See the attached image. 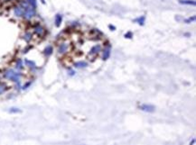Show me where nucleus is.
Listing matches in <instances>:
<instances>
[{
  "instance_id": "nucleus-1",
  "label": "nucleus",
  "mask_w": 196,
  "mask_h": 145,
  "mask_svg": "<svg viewBox=\"0 0 196 145\" xmlns=\"http://www.w3.org/2000/svg\"><path fill=\"white\" fill-rule=\"evenodd\" d=\"M3 77L6 79H8L10 81L15 82V84H17V83H21L23 73L21 71L15 70V68H7L4 71Z\"/></svg>"
},
{
  "instance_id": "nucleus-2",
  "label": "nucleus",
  "mask_w": 196,
  "mask_h": 145,
  "mask_svg": "<svg viewBox=\"0 0 196 145\" xmlns=\"http://www.w3.org/2000/svg\"><path fill=\"white\" fill-rule=\"evenodd\" d=\"M69 50H70V44L68 42H65V41L61 42L58 45V47H57V52L60 55H64V54L68 52Z\"/></svg>"
},
{
  "instance_id": "nucleus-3",
  "label": "nucleus",
  "mask_w": 196,
  "mask_h": 145,
  "mask_svg": "<svg viewBox=\"0 0 196 145\" xmlns=\"http://www.w3.org/2000/svg\"><path fill=\"white\" fill-rule=\"evenodd\" d=\"M100 51H101V46L99 44H96L91 47V49L89 50V56L91 57V58H96Z\"/></svg>"
},
{
  "instance_id": "nucleus-4",
  "label": "nucleus",
  "mask_w": 196,
  "mask_h": 145,
  "mask_svg": "<svg viewBox=\"0 0 196 145\" xmlns=\"http://www.w3.org/2000/svg\"><path fill=\"white\" fill-rule=\"evenodd\" d=\"M138 108L146 113H154L155 111V106L153 105H149V104H142L138 106Z\"/></svg>"
},
{
  "instance_id": "nucleus-5",
  "label": "nucleus",
  "mask_w": 196,
  "mask_h": 145,
  "mask_svg": "<svg viewBox=\"0 0 196 145\" xmlns=\"http://www.w3.org/2000/svg\"><path fill=\"white\" fill-rule=\"evenodd\" d=\"M33 33H35L37 36H39V37H42V36L44 35L45 29L42 26V25H41V24H38L33 27Z\"/></svg>"
},
{
  "instance_id": "nucleus-6",
  "label": "nucleus",
  "mask_w": 196,
  "mask_h": 145,
  "mask_svg": "<svg viewBox=\"0 0 196 145\" xmlns=\"http://www.w3.org/2000/svg\"><path fill=\"white\" fill-rule=\"evenodd\" d=\"M24 9L19 4L14 7V14H15V15L16 17H23L24 16Z\"/></svg>"
},
{
  "instance_id": "nucleus-7",
  "label": "nucleus",
  "mask_w": 196,
  "mask_h": 145,
  "mask_svg": "<svg viewBox=\"0 0 196 145\" xmlns=\"http://www.w3.org/2000/svg\"><path fill=\"white\" fill-rule=\"evenodd\" d=\"M24 64H25V66H27V67L30 68V70L33 71V72H34L35 70H37V66H36L35 62L33 61V60L25 59L24 60Z\"/></svg>"
},
{
  "instance_id": "nucleus-8",
  "label": "nucleus",
  "mask_w": 196,
  "mask_h": 145,
  "mask_svg": "<svg viewBox=\"0 0 196 145\" xmlns=\"http://www.w3.org/2000/svg\"><path fill=\"white\" fill-rule=\"evenodd\" d=\"M110 53H111V46L110 45H108L107 47L104 48V50H103V53H102V59H108L109 58L110 56Z\"/></svg>"
},
{
  "instance_id": "nucleus-9",
  "label": "nucleus",
  "mask_w": 196,
  "mask_h": 145,
  "mask_svg": "<svg viewBox=\"0 0 196 145\" xmlns=\"http://www.w3.org/2000/svg\"><path fill=\"white\" fill-rule=\"evenodd\" d=\"M73 66L76 68H86L87 66H88V62L84 61V60H78V61L74 62Z\"/></svg>"
},
{
  "instance_id": "nucleus-10",
  "label": "nucleus",
  "mask_w": 196,
  "mask_h": 145,
  "mask_svg": "<svg viewBox=\"0 0 196 145\" xmlns=\"http://www.w3.org/2000/svg\"><path fill=\"white\" fill-rule=\"evenodd\" d=\"M24 61L22 60L21 59H18L15 62V69L17 71H21L24 69Z\"/></svg>"
},
{
  "instance_id": "nucleus-11",
  "label": "nucleus",
  "mask_w": 196,
  "mask_h": 145,
  "mask_svg": "<svg viewBox=\"0 0 196 145\" xmlns=\"http://www.w3.org/2000/svg\"><path fill=\"white\" fill-rule=\"evenodd\" d=\"M53 52H54V48H53L52 45H48L47 47H45V49L44 50V54L46 57L51 56L53 54Z\"/></svg>"
},
{
  "instance_id": "nucleus-12",
  "label": "nucleus",
  "mask_w": 196,
  "mask_h": 145,
  "mask_svg": "<svg viewBox=\"0 0 196 145\" xmlns=\"http://www.w3.org/2000/svg\"><path fill=\"white\" fill-rule=\"evenodd\" d=\"M23 39L26 42H30V41H32V39H33V33H31V32H25L24 34L23 35Z\"/></svg>"
},
{
  "instance_id": "nucleus-13",
  "label": "nucleus",
  "mask_w": 196,
  "mask_h": 145,
  "mask_svg": "<svg viewBox=\"0 0 196 145\" xmlns=\"http://www.w3.org/2000/svg\"><path fill=\"white\" fill-rule=\"evenodd\" d=\"M54 22H55V26L59 27L63 22V15H60V14H57L55 15V19H54Z\"/></svg>"
},
{
  "instance_id": "nucleus-14",
  "label": "nucleus",
  "mask_w": 196,
  "mask_h": 145,
  "mask_svg": "<svg viewBox=\"0 0 196 145\" xmlns=\"http://www.w3.org/2000/svg\"><path fill=\"white\" fill-rule=\"evenodd\" d=\"M179 3L183 5H193L195 6V1L194 0H179Z\"/></svg>"
},
{
  "instance_id": "nucleus-15",
  "label": "nucleus",
  "mask_w": 196,
  "mask_h": 145,
  "mask_svg": "<svg viewBox=\"0 0 196 145\" xmlns=\"http://www.w3.org/2000/svg\"><path fill=\"white\" fill-rule=\"evenodd\" d=\"M6 90H7V86H6L5 83L0 82V95L4 94Z\"/></svg>"
},
{
  "instance_id": "nucleus-16",
  "label": "nucleus",
  "mask_w": 196,
  "mask_h": 145,
  "mask_svg": "<svg viewBox=\"0 0 196 145\" xmlns=\"http://www.w3.org/2000/svg\"><path fill=\"white\" fill-rule=\"evenodd\" d=\"M8 112L10 114H18V113H21L22 111L17 107H11V108H9Z\"/></svg>"
},
{
  "instance_id": "nucleus-17",
  "label": "nucleus",
  "mask_w": 196,
  "mask_h": 145,
  "mask_svg": "<svg viewBox=\"0 0 196 145\" xmlns=\"http://www.w3.org/2000/svg\"><path fill=\"white\" fill-rule=\"evenodd\" d=\"M25 1H26L27 3L29 4L32 7L36 9V7H37V2H36V0H25Z\"/></svg>"
},
{
  "instance_id": "nucleus-18",
  "label": "nucleus",
  "mask_w": 196,
  "mask_h": 145,
  "mask_svg": "<svg viewBox=\"0 0 196 145\" xmlns=\"http://www.w3.org/2000/svg\"><path fill=\"white\" fill-rule=\"evenodd\" d=\"M32 82H33V81H27V82L25 83L24 85H23V86H22L21 89H22V90H25V89H27L30 86H31V85H32Z\"/></svg>"
},
{
  "instance_id": "nucleus-19",
  "label": "nucleus",
  "mask_w": 196,
  "mask_h": 145,
  "mask_svg": "<svg viewBox=\"0 0 196 145\" xmlns=\"http://www.w3.org/2000/svg\"><path fill=\"white\" fill-rule=\"evenodd\" d=\"M145 19H146V17L143 15L142 17H139L138 19H137L136 21H137V22H138V24H139L140 25H143V24H144V22H145Z\"/></svg>"
},
{
  "instance_id": "nucleus-20",
  "label": "nucleus",
  "mask_w": 196,
  "mask_h": 145,
  "mask_svg": "<svg viewBox=\"0 0 196 145\" xmlns=\"http://www.w3.org/2000/svg\"><path fill=\"white\" fill-rule=\"evenodd\" d=\"M69 76H71V77H72V76H74L75 75V70H73V69H71V68H69Z\"/></svg>"
},
{
  "instance_id": "nucleus-21",
  "label": "nucleus",
  "mask_w": 196,
  "mask_h": 145,
  "mask_svg": "<svg viewBox=\"0 0 196 145\" xmlns=\"http://www.w3.org/2000/svg\"><path fill=\"white\" fill-rule=\"evenodd\" d=\"M194 20H195V16H193V18L190 17V18H189V19H188V20H185V22H186L187 24H189V23H191L192 21H194Z\"/></svg>"
},
{
  "instance_id": "nucleus-22",
  "label": "nucleus",
  "mask_w": 196,
  "mask_h": 145,
  "mask_svg": "<svg viewBox=\"0 0 196 145\" xmlns=\"http://www.w3.org/2000/svg\"><path fill=\"white\" fill-rule=\"evenodd\" d=\"M125 37H126V38L130 39L131 37H132V33H130V32H128V33H126V34H125Z\"/></svg>"
},
{
  "instance_id": "nucleus-23",
  "label": "nucleus",
  "mask_w": 196,
  "mask_h": 145,
  "mask_svg": "<svg viewBox=\"0 0 196 145\" xmlns=\"http://www.w3.org/2000/svg\"><path fill=\"white\" fill-rule=\"evenodd\" d=\"M109 27L110 29H111V31H114V30L116 29V28H115V26H112L111 24H109Z\"/></svg>"
},
{
  "instance_id": "nucleus-24",
  "label": "nucleus",
  "mask_w": 196,
  "mask_h": 145,
  "mask_svg": "<svg viewBox=\"0 0 196 145\" xmlns=\"http://www.w3.org/2000/svg\"><path fill=\"white\" fill-rule=\"evenodd\" d=\"M194 142H195V140L193 139V142H190V145H193V143H194Z\"/></svg>"
},
{
  "instance_id": "nucleus-25",
  "label": "nucleus",
  "mask_w": 196,
  "mask_h": 145,
  "mask_svg": "<svg viewBox=\"0 0 196 145\" xmlns=\"http://www.w3.org/2000/svg\"><path fill=\"white\" fill-rule=\"evenodd\" d=\"M4 1H6V2H11L13 0H4Z\"/></svg>"
},
{
  "instance_id": "nucleus-26",
  "label": "nucleus",
  "mask_w": 196,
  "mask_h": 145,
  "mask_svg": "<svg viewBox=\"0 0 196 145\" xmlns=\"http://www.w3.org/2000/svg\"><path fill=\"white\" fill-rule=\"evenodd\" d=\"M0 82H1V77H0Z\"/></svg>"
}]
</instances>
